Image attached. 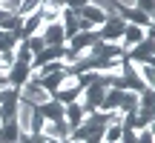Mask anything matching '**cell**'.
Wrapping results in <instances>:
<instances>
[{"instance_id": "9", "label": "cell", "mask_w": 155, "mask_h": 143, "mask_svg": "<svg viewBox=\"0 0 155 143\" xmlns=\"http://www.w3.org/2000/svg\"><path fill=\"white\" fill-rule=\"evenodd\" d=\"M40 135H46V138H55V140L66 143V140H69V126H66L63 120H43Z\"/></svg>"}, {"instance_id": "26", "label": "cell", "mask_w": 155, "mask_h": 143, "mask_svg": "<svg viewBox=\"0 0 155 143\" xmlns=\"http://www.w3.org/2000/svg\"><path fill=\"white\" fill-rule=\"evenodd\" d=\"M135 9H138V11H144V14H150V17H152L155 0H135Z\"/></svg>"}, {"instance_id": "22", "label": "cell", "mask_w": 155, "mask_h": 143, "mask_svg": "<svg viewBox=\"0 0 155 143\" xmlns=\"http://www.w3.org/2000/svg\"><path fill=\"white\" fill-rule=\"evenodd\" d=\"M121 132H124V123H106L104 126V143H118Z\"/></svg>"}, {"instance_id": "19", "label": "cell", "mask_w": 155, "mask_h": 143, "mask_svg": "<svg viewBox=\"0 0 155 143\" xmlns=\"http://www.w3.org/2000/svg\"><path fill=\"white\" fill-rule=\"evenodd\" d=\"M135 72H138V77H141V83H144L147 89H152V83H155V72H152V63H132Z\"/></svg>"}, {"instance_id": "15", "label": "cell", "mask_w": 155, "mask_h": 143, "mask_svg": "<svg viewBox=\"0 0 155 143\" xmlns=\"http://www.w3.org/2000/svg\"><path fill=\"white\" fill-rule=\"evenodd\" d=\"M63 77H66V69L55 72V75H43V77H40V86H43V89H46V92H49V94H55L58 89H61Z\"/></svg>"}, {"instance_id": "18", "label": "cell", "mask_w": 155, "mask_h": 143, "mask_svg": "<svg viewBox=\"0 0 155 143\" xmlns=\"http://www.w3.org/2000/svg\"><path fill=\"white\" fill-rule=\"evenodd\" d=\"M20 138V129H17L15 120H6L3 126H0V143H17Z\"/></svg>"}, {"instance_id": "29", "label": "cell", "mask_w": 155, "mask_h": 143, "mask_svg": "<svg viewBox=\"0 0 155 143\" xmlns=\"http://www.w3.org/2000/svg\"><path fill=\"white\" fill-rule=\"evenodd\" d=\"M12 86V83H9V77H6V75H0V92H3V89H9Z\"/></svg>"}, {"instance_id": "6", "label": "cell", "mask_w": 155, "mask_h": 143, "mask_svg": "<svg viewBox=\"0 0 155 143\" xmlns=\"http://www.w3.org/2000/svg\"><path fill=\"white\" fill-rule=\"evenodd\" d=\"M147 34H152V29H144V26H132V23H127V29H124V34H121V43H118V46H121V52L127 55V52L135 49V46H138Z\"/></svg>"}, {"instance_id": "16", "label": "cell", "mask_w": 155, "mask_h": 143, "mask_svg": "<svg viewBox=\"0 0 155 143\" xmlns=\"http://www.w3.org/2000/svg\"><path fill=\"white\" fill-rule=\"evenodd\" d=\"M61 9H63V6H55V3H49V0H43L40 9H38V14H40V20H43V23H52V20L61 17Z\"/></svg>"}, {"instance_id": "30", "label": "cell", "mask_w": 155, "mask_h": 143, "mask_svg": "<svg viewBox=\"0 0 155 143\" xmlns=\"http://www.w3.org/2000/svg\"><path fill=\"white\" fill-rule=\"evenodd\" d=\"M6 20H9V14H6V11H3V9H0V26H3V23H6Z\"/></svg>"}, {"instance_id": "31", "label": "cell", "mask_w": 155, "mask_h": 143, "mask_svg": "<svg viewBox=\"0 0 155 143\" xmlns=\"http://www.w3.org/2000/svg\"><path fill=\"white\" fill-rule=\"evenodd\" d=\"M49 3H55V6H66V0H49Z\"/></svg>"}, {"instance_id": "5", "label": "cell", "mask_w": 155, "mask_h": 143, "mask_svg": "<svg viewBox=\"0 0 155 143\" xmlns=\"http://www.w3.org/2000/svg\"><path fill=\"white\" fill-rule=\"evenodd\" d=\"M38 34H40V40H43V46H66V34H63L61 17L52 20V23H43Z\"/></svg>"}, {"instance_id": "20", "label": "cell", "mask_w": 155, "mask_h": 143, "mask_svg": "<svg viewBox=\"0 0 155 143\" xmlns=\"http://www.w3.org/2000/svg\"><path fill=\"white\" fill-rule=\"evenodd\" d=\"M89 3L98 6L106 17H121V6H118V0H89Z\"/></svg>"}, {"instance_id": "2", "label": "cell", "mask_w": 155, "mask_h": 143, "mask_svg": "<svg viewBox=\"0 0 155 143\" xmlns=\"http://www.w3.org/2000/svg\"><path fill=\"white\" fill-rule=\"evenodd\" d=\"M17 97H20V100H26V103H32V106H43L46 100H52V94L46 92L43 86H40V80L29 77V80L23 83L20 89H17Z\"/></svg>"}, {"instance_id": "23", "label": "cell", "mask_w": 155, "mask_h": 143, "mask_svg": "<svg viewBox=\"0 0 155 143\" xmlns=\"http://www.w3.org/2000/svg\"><path fill=\"white\" fill-rule=\"evenodd\" d=\"M17 43V37L12 32H6V29H0V52H12Z\"/></svg>"}, {"instance_id": "17", "label": "cell", "mask_w": 155, "mask_h": 143, "mask_svg": "<svg viewBox=\"0 0 155 143\" xmlns=\"http://www.w3.org/2000/svg\"><path fill=\"white\" fill-rule=\"evenodd\" d=\"M121 89H106V94H104V103H101V112H115L118 109V103H121Z\"/></svg>"}, {"instance_id": "1", "label": "cell", "mask_w": 155, "mask_h": 143, "mask_svg": "<svg viewBox=\"0 0 155 143\" xmlns=\"http://www.w3.org/2000/svg\"><path fill=\"white\" fill-rule=\"evenodd\" d=\"M15 123L20 129V135H40V126H43V115L38 112V106L20 100L15 112Z\"/></svg>"}, {"instance_id": "25", "label": "cell", "mask_w": 155, "mask_h": 143, "mask_svg": "<svg viewBox=\"0 0 155 143\" xmlns=\"http://www.w3.org/2000/svg\"><path fill=\"white\" fill-rule=\"evenodd\" d=\"M20 3L23 0H0V9H3L6 14H17V11H20Z\"/></svg>"}, {"instance_id": "10", "label": "cell", "mask_w": 155, "mask_h": 143, "mask_svg": "<svg viewBox=\"0 0 155 143\" xmlns=\"http://www.w3.org/2000/svg\"><path fill=\"white\" fill-rule=\"evenodd\" d=\"M6 77H9V83H12V86H15V89H20L23 86V83H26L29 80V77H32V66H29V63H12V69H9V75H6Z\"/></svg>"}, {"instance_id": "4", "label": "cell", "mask_w": 155, "mask_h": 143, "mask_svg": "<svg viewBox=\"0 0 155 143\" xmlns=\"http://www.w3.org/2000/svg\"><path fill=\"white\" fill-rule=\"evenodd\" d=\"M124 29H127V20H124V17H106V20L101 23V29H98V37L104 40V43H121Z\"/></svg>"}, {"instance_id": "28", "label": "cell", "mask_w": 155, "mask_h": 143, "mask_svg": "<svg viewBox=\"0 0 155 143\" xmlns=\"http://www.w3.org/2000/svg\"><path fill=\"white\" fill-rule=\"evenodd\" d=\"M118 143H138V138H135V129L124 126V132H121V138H118Z\"/></svg>"}, {"instance_id": "3", "label": "cell", "mask_w": 155, "mask_h": 143, "mask_svg": "<svg viewBox=\"0 0 155 143\" xmlns=\"http://www.w3.org/2000/svg\"><path fill=\"white\" fill-rule=\"evenodd\" d=\"M81 89H83V86H81V80H78V75H69V72H66V77H63L61 89H58L52 97H55L58 103H63V106H66V103H75V100H78Z\"/></svg>"}, {"instance_id": "24", "label": "cell", "mask_w": 155, "mask_h": 143, "mask_svg": "<svg viewBox=\"0 0 155 143\" xmlns=\"http://www.w3.org/2000/svg\"><path fill=\"white\" fill-rule=\"evenodd\" d=\"M40 3H43V0H23V3H20V11H17V14H20V17L35 14V11L40 9Z\"/></svg>"}, {"instance_id": "12", "label": "cell", "mask_w": 155, "mask_h": 143, "mask_svg": "<svg viewBox=\"0 0 155 143\" xmlns=\"http://www.w3.org/2000/svg\"><path fill=\"white\" fill-rule=\"evenodd\" d=\"M75 14L81 17V20H86L89 26H95V29H101V23L106 20V14H104V11L98 9V6H92V3H86V6H83V9H78Z\"/></svg>"}, {"instance_id": "21", "label": "cell", "mask_w": 155, "mask_h": 143, "mask_svg": "<svg viewBox=\"0 0 155 143\" xmlns=\"http://www.w3.org/2000/svg\"><path fill=\"white\" fill-rule=\"evenodd\" d=\"M118 109H121L124 115L135 112V109H138V92H124V94H121V103H118Z\"/></svg>"}, {"instance_id": "11", "label": "cell", "mask_w": 155, "mask_h": 143, "mask_svg": "<svg viewBox=\"0 0 155 143\" xmlns=\"http://www.w3.org/2000/svg\"><path fill=\"white\" fill-rule=\"evenodd\" d=\"M40 26H43V20H40V14L35 11V14L23 17V23H20V29H17L15 37H17V40H26V37H32V34H38V32H40Z\"/></svg>"}, {"instance_id": "7", "label": "cell", "mask_w": 155, "mask_h": 143, "mask_svg": "<svg viewBox=\"0 0 155 143\" xmlns=\"http://www.w3.org/2000/svg\"><path fill=\"white\" fill-rule=\"evenodd\" d=\"M152 49H155L152 34H147V37L141 40L135 49H129V52H127V60H129V63H152Z\"/></svg>"}, {"instance_id": "27", "label": "cell", "mask_w": 155, "mask_h": 143, "mask_svg": "<svg viewBox=\"0 0 155 143\" xmlns=\"http://www.w3.org/2000/svg\"><path fill=\"white\" fill-rule=\"evenodd\" d=\"M135 138H138V143H152V126H144L135 132Z\"/></svg>"}, {"instance_id": "13", "label": "cell", "mask_w": 155, "mask_h": 143, "mask_svg": "<svg viewBox=\"0 0 155 143\" xmlns=\"http://www.w3.org/2000/svg\"><path fill=\"white\" fill-rule=\"evenodd\" d=\"M83 117H86V115H83V109L78 106V100H75V103H66V106H63V123L69 126V132L81 126Z\"/></svg>"}, {"instance_id": "32", "label": "cell", "mask_w": 155, "mask_h": 143, "mask_svg": "<svg viewBox=\"0 0 155 143\" xmlns=\"http://www.w3.org/2000/svg\"><path fill=\"white\" fill-rule=\"evenodd\" d=\"M0 126H3V120H0Z\"/></svg>"}, {"instance_id": "8", "label": "cell", "mask_w": 155, "mask_h": 143, "mask_svg": "<svg viewBox=\"0 0 155 143\" xmlns=\"http://www.w3.org/2000/svg\"><path fill=\"white\" fill-rule=\"evenodd\" d=\"M63 52H66V46H43V49L38 52V55L32 57V72L46 66V63H55V60H63Z\"/></svg>"}, {"instance_id": "14", "label": "cell", "mask_w": 155, "mask_h": 143, "mask_svg": "<svg viewBox=\"0 0 155 143\" xmlns=\"http://www.w3.org/2000/svg\"><path fill=\"white\" fill-rule=\"evenodd\" d=\"M38 112L43 115V120H63V103H58L55 97L46 100L43 106H38Z\"/></svg>"}]
</instances>
